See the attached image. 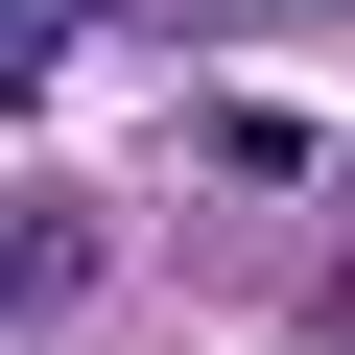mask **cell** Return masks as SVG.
Instances as JSON below:
<instances>
[{"instance_id":"cell-1","label":"cell","mask_w":355,"mask_h":355,"mask_svg":"<svg viewBox=\"0 0 355 355\" xmlns=\"http://www.w3.org/2000/svg\"><path fill=\"white\" fill-rule=\"evenodd\" d=\"M331 331H355V284H331Z\"/></svg>"}]
</instances>
